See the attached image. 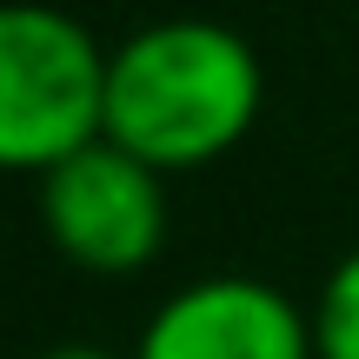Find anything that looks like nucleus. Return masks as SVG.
Returning a JSON list of instances; mask_svg holds the SVG:
<instances>
[{"mask_svg":"<svg viewBox=\"0 0 359 359\" xmlns=\"http://www.w3.org/2000/svg\"><path fill=\"white\" fill-rule=\"evenodd\" d=\"M40 226L74 266L133 273L167 240V173L120 140H93L40 173Z\"/></svg>","mask_w":359,"mask_h":359,"instance_id":"7ed1b4c3","label":"nucleus"},{"mask_svg":"<svg viewBox=\"0 0 359 359\" xmlns=\"http://www.w3.org/2000/svg\"><path fill=\"white\" fill-rule=\"evenodd\" d=\"M40 359H120V353H107V346H87V339H67V346H47Z\"/></svg>","mask_w":359,"mask_h":359,"instance_id":"423d86ee","label":"nucleus"},{"mask_svg":"<svg viewBox=\"0 0 359 359\" xmlns=\"http://www.w3.org/2000/svg\"><path fill=\"white\" fill-rule=\"evenodd\" d=\"M266 107L259 47L226 20L173 13L147 20L114 47L107 80V140L140 154L147 167H206L253 133Z\"/></svg>","mask_w":359,"mask_h":359,"instance_id":"f257e3e1","label":"nucleus"},{"mask_svg":"<svg viewBox=\"0 0 359 359\" xmlns=\"http://www.w3.org/2000/svg\"><path fill=\"white\" fill-rule=\"evenodd\" d=\"M313 339H320V359H359V246H346L326 273L320 306H313Z\"/></svg>","mask_w":359,"mask_h":359,"instance_id":"39448f33","label":"nucleus"},{"mask_svg":"<svg viewBox=\"0 0 359 359\" xmlns=\"http://www.w3.org/2000/svg\"><path fill=\"white\" fill-rule=\"evenodd\" d=\"M133 359H320L313 313L253 273L187 280L147 313Z\"/></svg>","mask_w":359,"mask_h":359,"instance_id":"20e7f679","label":"nucleus"},{"mask_svg":"<svg viewBox=\"0 0 359 359\" xmlns=\"http://www.w3.org/2000/svg\"><path fill=\"white\" fill-rule=\"evenodd\" d=\"M107 80L114 47L87 20L47 0L0 7V160L47 173L107 140Z\"/></svg>","mask_w":359,"mask_h":359,"instance_id":"f03ea898","label":"nucleus"}]
</instances>
